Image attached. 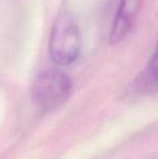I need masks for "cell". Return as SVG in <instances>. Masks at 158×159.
Listing matches in <instances>:
<instances>
[{
	"instance_id": "2",
	"label": "cell",
	"mask_w": 158,
	"mask_h": 159,
	"mask_svg": "<svg viewBox=\"0 0 158 159\" xmlns=\"http://www.w3.org/2000/svg\"><path fill=\"white\" fill-rule=\"evenodd\" d=\"M73 93L70 77L59 69H48L40 73L32 88L33 100L42 109L53 111L65 104Z\"/></svg>"
},
{
	"instance_id": "1",
	"label": "cell",
	"mask_w": 158,
	"mask_h": 159,
	"mask_svg": "<svg viewBox=\"0 0 158 159\" xmlns=\"http://www.w3.org/2000/svg\"><path fill=\"white\" fill-rule=\"evenodd\" d=\"M82 48V36L75 17L63 12L53 24L49 41V54L53 63L66 66L78 59Z\"/></svg>"
},
{
	"instance_id": "4",
	"label": "cell",
	"mask_w": 158,
	"mask_h": 159,
	"mask_svg": "<svg viewBox=\"0 0 158 159\" xmlns=\"http://www.w3.org/2000/svg\"><path fill=\"white\" fill-rule=\"evenodd\" d=\"M139 84L147 90H158V46L142 71Z\"/></svg>"
},
{
	"instance_id": "3",
	"label": "cell",
	"mask_w": 158,
	"mask_h": 159,
	"mask_svg": "<svg viewBox=\"0 0 158 159\" xmlns=\"http://www.w3.org/2000/svg\"><path fill=\"white\" fill-rule=\"evenodd\" d=\"M144 0H120L110 33V43L116 44L127 37L143 6Z\"/></svg>"
}]
</instances>
